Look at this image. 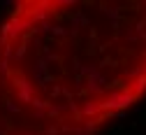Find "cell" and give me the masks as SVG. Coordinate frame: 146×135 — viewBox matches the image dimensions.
Masks as SVG:
<instances>
[{"label": "cell", "mask_w": 146, "mask_h": 135, "mask_svg": "<svg viewBox=\"0 0 146 135\" xmlns=\"http://www.w3.org/2000/svg\"><path fill=\"white\" fill-rule=\"evenodd\" d=\"M146 95V0H23L0 21V135H98Z\"/></svg>", "instance_id": "6da1fadb"}]
</instances>
